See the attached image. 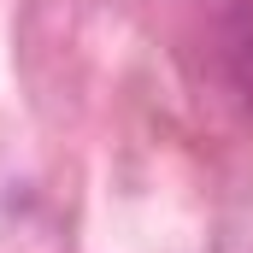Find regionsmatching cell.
Returning a JSON list of instances; mask_svg holds the SVG:
<instances>
[{
  "mask_svg": "<svg viewBox=\"0 0 253 253\" xmlns=\"http://www.w3.org/2000/svg\"><path fill=\"white\" fill-rule=\"evenodd\" d=\"M224 71H230V83L253 100V6H242L224 24Z\"/></svg>",
  "mask_w": 253,
  "mask_h": 253,
  "instance_id": "6da1fadb",
  "label": "cell"
}]
</instances>
